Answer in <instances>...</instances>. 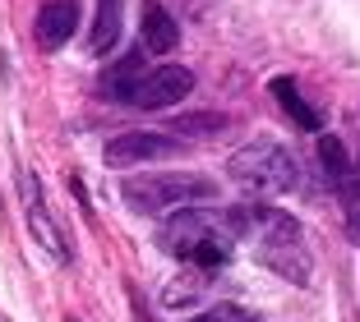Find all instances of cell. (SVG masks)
Masks as SVG:
<instances>
[{"instance_id": "cell-10", "label": "cell", "mask_w": 360, "mask_h": 322, "mask_svg": "<svg viewBox=\"0 0 360 322\" xmlns=\"http://www.w3.org/2000/svg\"><path fill=\"white\" fill-rule=\"evenodd\" d=\"M120 28H125V0H97L93 28H88V51L106 55L120 42Z\"/></svg>"}, {"instance_id": "cell-20", "label": "cell", "mask_w": 360, "mask_h": 322, "mask_svg": "<svg viewBox=\"0 0 360 322\" xmlns=\"http://www.w3.org/2000/svg\"><path fill=\"white\" fill-rule=\"evenodd\" d=\"M356 170H360V166H356Z\"/></svg>"}, {"instance_id": "cell-2", "label": "cell", "mask_w": 360, "mask_h": 322, "mask_svg": "<svg viewBox=\"0 0 360 322\" xmlns=\"http://www.w3.org/2000/svg\"><path fill=\"white\" fill-rule=\"evenodd\" d=\"M245 235L255 239V253L264 267H273L291 286H309V249H305V230L296 226V217H286L277 208H245Z\"/></svg>"}, {"instance_id": "cell-15", "label": "cell", "mask_w": 360, "mask_h": 322, "mask_svg": "<svg viewBox=\"0 0 360 322\" xmlns=\"http://www.w3.org/2000/svg\"><path fill=\"white\" fill-rule=\"evenodd\" d=\"M185 322H264L255 309H245V304H217V309L199 313V318H185Z\"/></svg>"}, {"instance_id": "cell-16", "label": "cell", "mask_w": 360, "mask_h": 322, "mask_svg": "<svg viewBox=\"0 0 360 322\" xmlns=\"http://www.w3.org/2000/svg\"><path fill=\"white\" fill-rule=\"evenodd\" d=\"M199 295H203V281L190 276V286H167V295H162V300H167L171 309H180V304H194Z\"/></svg>"}, {"instance_id": "cell-1", "label": "cell", "mask_w": 360, "mask_h": 322, "mask_svg": "<svg viewBox=\"0 0 360 322\" xmlns=\"http://www.w3.org/2000/svg\"><path fill=\"white\" fill-rule=\"evenodd\" d=\"M245 235V208H180L176 217L162 226L158 244L167 253L199 267H222L231 258V244Z\"/></svg>"}, {"instance_id": "cell-14", "label": "cell", "mask_w": 360, "mask_h": 322, "mask_svg": "<svg viewBox=\"0 0 360 322\" xmlns=\"http://www.w3.org/2000/svg\"><path fill=\"white\" fill-rule=\"evenodd\" d=\"M226 125H231L226 115H217V111H199V115H180L176 125H171V134H199V138H208V134H222Z\"/></svg>"}, {"instance_id": "cell-4", "label": "cell", "mask_w": 360, "mask_h": 322, "mask_svg": "<svg viewBox=\"0 0 360 322\" xmlns=\"http://www.w3.org/2000/svg\"><path fill=\"white\" fill-rule=\"evenodd\" d=\"M226 175L250 198H277V194H291L300 185L296 156L286 152L282 143H273V138H259V143H245L240 152H231Z\"/></svg>"}, {"instance_id": "cell-5", "label": "cell", "mask_w": 360, "mask_h": 322, "mask_svg": "<svg viewBox=\"0 0 360 322\" xmlns=\"http://www.w3.org/2000/svg\"><path fill=\"white\" fill-rule=\"evenodd\" d=\"M190 93H194V74L185 65H158V69H143V79L129 93V106H139V111H167V106H176L180 97H190Z\"/></svg>"}, {"instance_id": "cell-17", "label": "cell", "mask_w": 360, "mask_h": 322, "mask_svg": "<svg viewBox=\"0 0 360 322\" xmlns=\"http://www.w3.org/2000/svg\"><path fill=\"white\" fill-rule=\"evenodd\" d=\"M347 230H351V239L360 244V203H351V217H347Z\"/></svg>"}, {"instance_id": "cell-13", "label": "cell", "mask_w": 360, "mask_h": 322, "mask_svg": "<svg viewBox=\"0 0 360 322\" xmlns=\"http://www.w3.org/2000/svg\"><path fill=\"white\" fill-rule=\"evenodd\" d=\"M319 161L328 166V175H333V185H338V189L356 175V166H351V156H347V147H342L338 134H323V138H319Z\"/></svg>"}, {"instance_id": "cell-6", "label": "cell", "mask_w": 360, "mask_h": 322, "mask_svg": "<svg viewBox=\"0 0 360 322\" xmlns=\"http://www.w3.org/2000/svg\"><path fill=\"white\" fill-rule=\"evenodd\" d=\"M19 198H23V217H28V230H32V239H37V249H42L51 262H65V258H70V253H65V239H60V230H56L51 212H46L42 185H37L32 170L19 175Z\"/></svg>"}, {"instance_id": "cell-11", "label": "cell", "mask_w": 360, "mask_h": 322, "mask_svg": "<svg viewBox=\"0 0 360 322\" xmlns=\"http://www.w3.org/2000/svg\"><path fill=\"white\" fill-rule=\"evenodd\" d=\"M268 93L277 97V106H282V111L291 115V120H296L300 129H309V134H319V129H323V120H319V111H314V106L305 102V97H300L296 79H273V83H268Z\"/></svg>"}, {"instance_id": "cell-3", "label": "cell", "mask_w": 360, "mask_h": 322, "mask_svg": "<svg viewBox=\"0 0 360 322\" xmlns=\"http://www.w3.org/2000/svg\"><path fill=\"white\" fill-rule=\"evenodd\" d=\"M217 194L208 175H190V170H148V175H129L120 185V198L139 217H167L190 203H208Z\"/></svg>"}, {"instance_id": "cell-12", "label": "cell", "mask_w": 360, "mask_h": 322, "mask_svg": "<svg viewBox=\"0 0 360 322\" xmlns=\"http://www.w3.org/2000/svg\"><path fill=\"white\" fill-rule=\"evenodd\" d=\"M139 79H143V51H129L125 60L116 65V74H106V93L116 97V102H129Z\"/></svg>"}, {"instance_id": "cell-19", "label": "cell", "mask_w": 360, "mask_h": 322, "mask_svg": "<svg viewBox=\"0 0 360 322\" xmlns=\"http://www.w3.org/2000/svg\"><path fill=\"white\" fill-rule=\"evenodd\" d=\"M70 322H75V318H70Z\"/></svg>"}, {"instance_id": "cell-7", "label": "cell", "mask_w": 360, "mask_h": 322, "mask_svg": "<svg viewBox=\"0 0 360 322\" xmlns=\"http://www.w3.org/2000/svg\"><path fill=\"white\" fill-rule=\"evenodd\" d=\"M180 152V143L176 138H167V134H143V129H129V134H116L111 143H106V166H116V170H125V166H139V161H162V156H176Z\"/></svg>"}, {"instance_id": "cell-18", "label": "cell", "mask_w": 360, "mask_h": 322, "mask_svg": "<svg viewBox=\"0 0 360 322\" xmlns=\"http://www.w3.org/2000/svg\"><path fill=\"white\" fill-rule=\"evenodd\" d=\"M129 304H134V318H139V322H153L148 309H143V295H139V290H129Z\"/></svg>"}, {"instance_id": "cell-8", "label": "cell", "mask_w": 360, "mask_h": 322, "mask_svg": "<svg viewBox=\"0 0 360 322\" xmlns=\"http://www.w3.org/2000/svg\"><path fill=\"white\" fill-rule=\"evenodd\" d=\"M79 28V0H46L37 10V23H32V42L42 51H60Z\"/></svg>"}, {"instance_id": "cell-9", "label": "cell", "mask_w": 360, "mask_h": 322, "mask_svg": "<svg viewBox=\"0 0 360 322\" xmlns=\"http://www.w3.org/2000/svg\"><path fill=\"white\" fill-rule=\"evenodd\" d=\"M139 37H143V51L148 55H171L180 46V23L162 10L158 0L143 5V19H139Z\"/></svg>"}]
</instances>
